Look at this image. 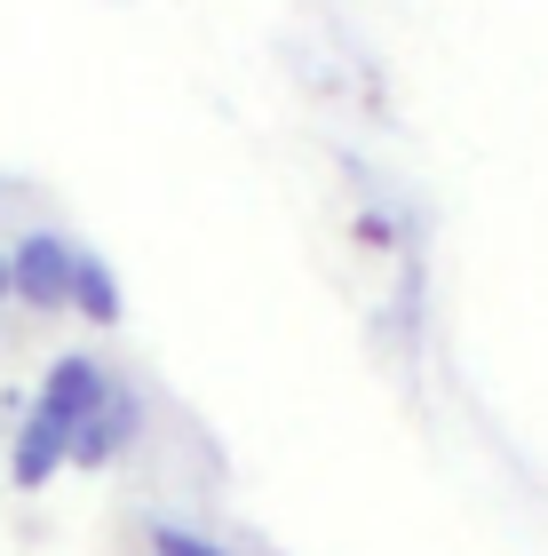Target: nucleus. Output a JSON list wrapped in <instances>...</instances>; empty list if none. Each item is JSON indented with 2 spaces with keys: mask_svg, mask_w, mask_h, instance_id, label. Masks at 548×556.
Wrapping results in <instances>:
<instances>
[{
  "mask_svg": "<svg viewBox=\"0 0 548 556\" xmlns=\"http://www.w3.org/2000/svg\"><path fill=\"white\" fill-rule=\"evenodd\" d=\"M72 255L80 247L56 239V231H33V239H16V255H9V294L24 302V311H72Z\"/></svg>",
  "mask_w": 548,
  "mask_h": 556,
  "instance_id": "f257e3e1",
  "label": "nucleus"
},
{
  "mask_svg": "<svg viewBox=\"0 0 548 556\" xmlns=\"http://www.w3.org/2000/svg\"><path fill=\"white\" fill-rule=\"evenodd\" d=\"M104 390H112V374L88 358V350H64L56 366H48V382H40V406L33 414H48V421H64L72 438H80V421L104 406Z\"/></svg>",
  "mask_w": 548,
  "mask_h": 556,
  "instance_id": "f03ea898",
  "label": "nucleus"
},
{
  "mask_svg": "<svg viewBox=\"0 0 548 556\" xmlns=\"http://www.w3.org/2000/svg\"><path fill=\"white\" fill-rule=\"evenodd\" d=\"M136 438H143V397H136L128 382H112L104 406H95V414L80 421V438H72V462H80V469H104V462H119Z\"/></svg>",
  "mask_w": 548,
  "mask_h": 556,
  "instance_id": "7ed1b4c3",
  "label": "nucleus"
},
{
  "mask_svg": "<svg viewBox=\"0 0 548 556\" xmlns=\"http://www.w3.org/2000/svg\"><path fill=\"white\" fill-rule=\"evenodd\" d=\"M64 462H72V429H64V421H48V414H24L16 445H9V477H16L24 493H40Z\"/></svg>",
  "mask_w": 548,
  "mask_h": 556,
  "instance_id": "20e7f679",
  "label": "nucleus"
},
{
  "mask_svg": "<svg viewBox=\"0 0 548 556\" xmlns=\"http://www.w3.org/2000/svg\"><path fill=\"white\" fill-rule=\"evenodd\" d=\"M72 311H80L88 326H119V311H128V294H119V278L104 255H72Z\"/></svg>",
  "mask_w": 548,
  "mask_h": 556,
  "instance_id": "39448f33",
  "label": "nucleus"
},
{
  "mask_svg": "<svg viewBox=\"0 0 548 556\" xmlns=\"http://www.w3.org/2000/svg\"><path fill=\"white\" fill-rule=\"evenodd\" d=\"M152 556H231V548H215L207 533H191V525L160 517V525H152Z\"/></svg>",
  "mask_w": 548,
  "mask_h": 556,
  "instance_id": "423d86ee",
  "label": "nucleus"
},
{
  "mask_svg": "<svg viewBox=\"0 0 548 556\" xmlns=\"http://www.w3.org/2000/svg\"><path fill=\"white\" fill-rule=\"evenodd\" d=\"M0 294H9V255H0Z\"/></svg>",
  "mask_w": 548,
  "mask_h": 556,
  "instance_id": "0eeeda50",
  "label": "nucleus"
}]
</instances>
